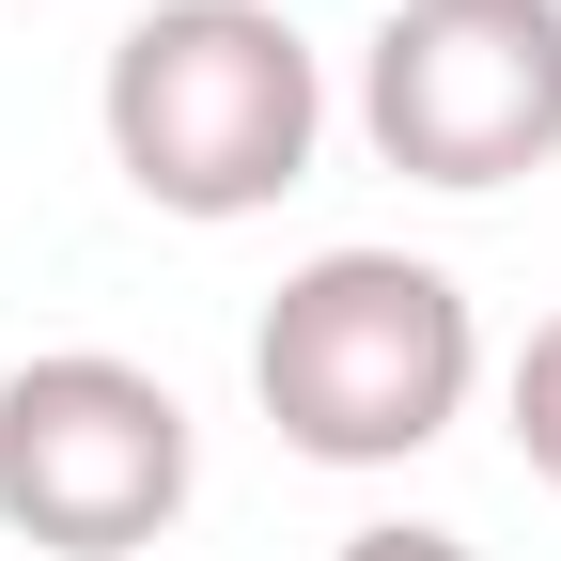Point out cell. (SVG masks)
<instances>
[{
	"instance_id": "3",
	"label": "cell",
	"mask_w": 561,
	"mask_h": 561,
	"mask_svg": "<svg viewBox=\"0 0 561 561\" xmlns=\"http://www.w3.org/2000/svg\"><path fill=\"white\" fill-rule=\"evenodd\" d=\"M203 483V437L172 375L110 359V343H62V359L0 375V530L47 561H140Z\"/></svg>"
},
{
	"instance_id": "1",
	"label": "cell",
	"mask_w": 561,
	"mask_h": 561,
	"mask_svg": "<svg viewBox=\"0 0 561 561\" xmlns=\"http://www.w3.org/2000/svg\"><path fill=\"white\" fill-rule=\"evenodd\" d=\"M483 390V312L421 250H312L250 328V405L312 468H405Z\"/></svg>"
},
{
	"instance_id": "2",
	"label": "cell",
	"mask_w": 561,
	"mask_h": 561,
	"mask_svg": "<svg viewBox=\"0 0 561 561\" xmlns=\"http://www.w3.org/2000/svg\"><path fill=\"white\" fill-rule=\"evenodd\" d=\"M94 125L157 219H265L328 140V62L280 0H157L110 47Z\"/></svg>"
},
{
	"instance_id": "4",
	"label": "cell",
	"mask_w": 561,
	"mask_h": 561,
	"mask_svg": "<svg viewBox=\"0 0 561 561\" xmlns=\"http://www.w3.org/2000/svg\"><path fill=\"white\" fill-rule=\"evenodd\" d=\"M359 140L405 187H515L561 157V0H390L359 47Z\"/></svg>"
},
{
	"instance_id": "6",
	"label": "cell",
	"mask_w": 561,
	"mask_h": 561,
	"mask_svg": "<svg viewBox=\"0 0 561 561\" xmlns=\"http://www.w3.org/2000/svg\"><path fill=\"white\" fill-rule=\"evenodd\" d=\"M343 561H483V546H453V530H343Z\"/></svg>"
},
{
	"instance_id": "5",
	"label": "cell",
	"mask_w": 561,
	"mask_h": 561,
	"mask_svg": "<svg viewBox=\"0 0 561 561\" xmlns=\"http://www.w3.org/2000/svg\"><path fill=\"white\" fill-rule=\"evenodd\" d=\"M500 405H515V453H530V483H561V312H546V328L515 343Z\"/></svg>"
}]
</instances>
